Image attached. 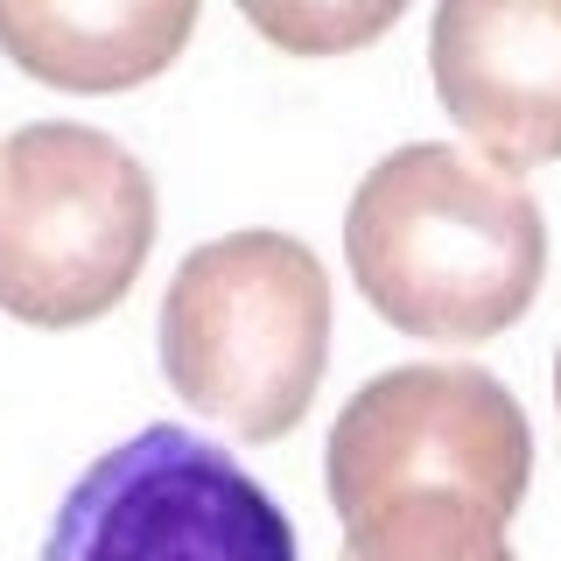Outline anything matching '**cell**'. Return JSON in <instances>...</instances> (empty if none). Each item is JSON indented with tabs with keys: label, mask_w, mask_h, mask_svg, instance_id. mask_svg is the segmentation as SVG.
Segmentation results:
<instances>
[{
	"label": "cell",
	"mask_w": 561,
	"mask_h": 561,
	"mask_svg": "<svg viewBox=\"0 0 561 561\" xmlns=\"http://www.w3.org/2000/svg\"><path fill=\"white\" fill-rule=\"evenodd\" d=\"M344 260L400 337L484 344L534 309L548 225L513 169L414 140L365 169L344 210Z\"/></svg>",
	"instance_id": "cell-1"
},
{
	"label": "cell",
	"mask_w": 561,
	"mask_h": 561,
	"mask_svg": "<svg viewBox=\"0 0 561 561\" xmlns=\"http://www.w3.org/2000/svg\"><path fill=\"white\" fill-rule=\"evenodd\" d=\"M330 274L288 232H225L162 295V373L204 421L274 443L309 414L330 365Z\"/></svg>",
	"instance_id": "cell-2"
},
{
	"label": "cell",
	"mask_w": 561,
	"mask_h": 561,
	"mask_svg": "<svg viewBox=\"0 0 561 561\" xmlns=\"http://www.w3.org/2000/svg\"><path fill=\"white\" fill-rule=\"evenodd\" d=\"M154 245V183L113 134L43 119L0 140V309L78 330L134 288Z\"/></svg>",
	"instance_id": "cell-3"
},
{
	"label": "cell",
	"mask_w": 561,
	"mask_h": 561,
	"mask_svg": "<svg viewBox=\"0 0 561 561\" xmlns=\"http://www.w3.org/2000/svg\"><path fill=\"white\" fill-rule=\"evenodd\" d=\"M534 478V428L478 365H400L344 400L323 484L344 526L408 499H470L513 519Z\"/></svg>",
	"instance_id": "cell-4"
},
{
	"label": "cell",
	"mask_w": 561,
	"mask_h": 561,
	"mask_svg": "<svg viewBox=\"0 0 561 561\" xmlns=\"http://www.w3.org/2000/svg\"><path fill=\"white\" fill-rule=\"evenodd\" d=\"M43 561H295V526L253 470L162 421L64 491Z\"/></svg>",
	"instance_id": "cell-5"
},
{
	"label": "cell",
	"mask_w": 561,
	"mask_h": 561,
	"mask_svg": "<svg viewBox=\"0 0 561 561\" xmlns=\"http://www.w3.org/2000/svg\"><path fill=\"white\" fill-rule=\"evenodd\" d=\"M428 70L499 169L561 162V0H435Z\"/></svg>",
	"instance_id": "cell-6"
},
{
	"label": "cell",
	"mask_w": 561,
	"mask_h": 561,
	"mask_svg": "<svg viewBox=\"0 0 561 561\" xmlns=\"http://www.w3.org/2000/svg\"><path fill=\"white\" fill-rule=\"evenodd\" d=\"M197 0H0V57L57 92H127L183 57Z\"/></svg>",
	"instance_id": "cell-7"
},
{
	"label": "cell",
	"mask_w": 561,
	"mask_h": 561,
	"mask_svg": "<svg viewBox=\"0 0 561 561\" xmlns=\"http://www.w3.org/2000/svg\"><path fill=\"white\" fill-rule=\"evenodd\" d=\"M344 561H513L505 519L470 499H408L344 526Z\"/></svg>",
	"instance_id": "cell-8"
},
{
	"label": "cell",
	"mask_w": 561,
	"mask_h": 561,
	"mask_svg": "<svg viewBox=\"0 0 561 561\" xmlns=\"http://www.w3.org/2000/svg\"><path fill=\"white\" fill-rule=\"evenodd\" d=\"M239 14L288 57H344L379 43L408 0H239Z\"/></svg>",
	"instance_id": "cell-9"
},
{
	"label": "cell",
	"mask_w": 561,
	"mask_h": 561,
	"mask_svg": "<svg viewBox=\"0 0 561 561\" xmlns=\"http://www.w3.org/2000/svg\"><path fill=\"white\" fill-rule=\"evenodd\" d=\"M554 408H561V358H554Z\"/></svg>",
	"instance_id": "cell-10"
}]
</instances>
